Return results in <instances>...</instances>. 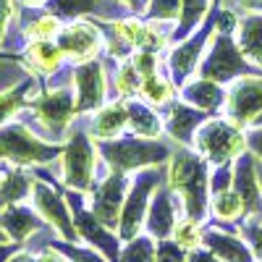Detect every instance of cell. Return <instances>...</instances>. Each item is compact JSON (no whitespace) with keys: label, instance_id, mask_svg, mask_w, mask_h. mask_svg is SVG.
Returning <instances> with one entry per match:
<instances>
[{"label":"cell","instance_id":"obj_1","mask_svg":"<svg viewBox=\"0 0 262 262\" xmlns=\"http://www.w3.org/2000/svg\"><path fill=\"white\" fill-rule=\"evenodd\" d=\"M168 189L181 200L186 217H194L202 223L210 207L207 160L181 144L168 160Z\"/></svg>","mask_w":262,"mask_h":262},{"label":"cell","instance_id":"obj_2","mask_svg":"<svg viewBox=\"0 0 262 262\" xmlns=\"http://www.w3.org/2000/svg\"><path fill=\"white\" fill-rule=\"evenodd\" d=\"M100 152H102L105 163L121 173L163 165L173 155L168 144L158 139H147V137H126V139L118 137L111 142H100Z\"/></svg>","mask_w":262,"mask_h":262},{"label":"cell","instance_id":"obj_3","mask_svg":"<svg viewBox=\"0 0 262 262\" xmlns=\"http://www.w3.org/2000/svg\"><path fill=\"white\" fill-rule=\"evenodd\" d=\"M194 149H200L207 163L226 165L247 152V131H242V126L231 123L228 118H210L196 131Z\"/></svg>","mask_w":262,"mask_h":262},{"label":"cell","instance_id":"obj_4","mask_svg":"<svg viewBox=\"0 0 262 262\" xmlns=\"http://www.w3.org/2000/svg\"><path fill=\"white\" fill-rule=\"evenodd\" d=\"M160 170L158 165H152L147 170H139L134 184L128 186V194H126V202H123V210H121V221H118V238L123 242H131L137 238L144 221H147V210H149V202H152V194L158 191L160 186Z\"/></svg>","mask_w":262,"mask_h":262},{"label":"cell","instance_id":"obj_5","mask_svg":"<svg viewBox=\"0 0 262 262\" xmlns=\"http://www.w3.org/2000/svg\"><path fill=\"white\" fill-rule=\"evenodd\" d=\"M63 155V147L37 139L24 126L11 123L0 128V160L13 165H39Z\"/></svg>","mask_w":262,"mask_h":262},{"label":"cell","instance_id":"obj_6","mask_svg":"<svg viewBox=\"0 0 262 262\" xmlns=\"http://www.w3.org/2000/svg\"><path fill=\"white\" fill-rule=\"evenodd\" d=\"M63 184L76 194L90 191L95 184V168H97V147L90 142L84 131H74L63 147Z\"/></svg>","mask_w":262,"mask_h":262},{"label":"cell","instance_id":"obj_7","mask_svg":"<svg viewBox=\"0 0 262 262\" xmlns=\"http://www.w3.org/2000/svg\"><path fill=\"white\" fill-rule=\"evenodd\" d=\"M247 69H249V60L244 58V53L238 50V45L231 39V34H215L212 48H210V53L202 63V69H200V76L223 84V81L244 76Z\"/></svg>","mask_w":262,"mask_h":262},{"label":"cell","instance_id":"obj_8","mask_svg":"<svg viewBox=\"0 0 262 262\" xmlns=\"http://www.w3.org/2000/svg\"><path fill=\"white\" fill-rule=\"evenodd\" d=\"M262 113V76H238L226 95V116L231 123L249 128Z\"/></svg>","mask_w":262,"mask_h":262},{"label":"cell","instance_id":"obj_9","mask_svg":"<svg viewBox=\"0 0 262 262\" xmlns=\"http://www.w3.org/2000/svg\"><path fill=\"white\" fill-rule=\"evenodd\" d=\"M32 196H34V207L37 212L45 217V223H50L63 242H74L79 238V228H76V221H74V212L69 210L66 200L60 196V191L50 184H42V181H34V189H32Z\"/></svg>","mask_w":262,"mask_h":262},{"label":"cell","instance_id":"obj_10","mask_svg":"<svg viewBox=\"0 0 262 262\" xmlns=\"http://www.w3.org/2000/svg\"><path fill=\"white\" fill-rule=\"evenodd\" d=\"M34 116L45 128L60 134V131L69 128L71 118L76 116L74 92L69 90V86H58V90H50L45 95H39L34 100Z\"/></svg>","mask_w":262,"mask_h":262},{"label":"cell","instance_id":"obj_11","mask_svg":"<svg viewBox=\"0 0 262 262\" xmlns=\"http://www.w3.org/2000/svg\"><path fill=\"white\" fill-rule=\"evenodd\" d=\"M126 189H128L126 173L113 170L92 194V212H95L97 221H102L107 228H118L121 210H123L126 194H128Z\"/></svg>","mask_w":262,"mask_h":262},{"label":"cell","instance_id":"obj_12","mask_svg":"<svg viewBox=\"0 0 262 262\" xmlns=\"http://www.w3.org/2000/svg\"><path fill=\"white\" fill-rule=\"evenodd\" d=\"M71 81L76 90V113H97L105 102V71L102 66L90 60L79 63L71 71Z\"/></svg>","mask_w":262,"mask_h":262},{"label":"cell","instance_id":"obj_13","mask_svg":"<svg viewBox=\"0 0 262 262\" xmlns=\"http://www.w3.org/2000/svg\"><path fill=\"white\" fill-rule=\"evenodd\" d=\"M233 189L244 200L247 217L262 221V181L257 170V158L252 152H244L233 160Z\"/></svg>","mask_w":262,"mask_h":262},{"label":"cell","instance_id":"obj_14","mask_svg":"<svg viewBox=\"0 0 262 262\" xmlns=\"http://www.w3.org/2000/svg\"><path fill=\"white\" fill-rule=\"evenodd\" d=\"M215 34V27L207 24L200 32H194L191 37H186L179 48H173L168 55V69H170V79L173 84H186L189 76L196 71V63H200V55L205 53L210 37Z\"/></svg>","mask_w":262,"mask_h":262},{"label":"cell","instance_id":"obj_15","mask_svg":"<svg viewBox=\"0 0 262 262\" xmlns=\"http://www.w3.org/2000/svg\"><path fill=\"white\" fill-rule=\"evenodd\" d=\"M71 210H74V221H76L79 236L86 238L92 247H97L111 262H118L121 249H118L116 233H111L113 228H107L102 221H97L92 210H84V207H81V196H74V194H71Z\"/></svg>","mask_w":262,"mask_h":262},{"label":"cell","instance_id":"obj_16","mask_svg":"<svg viewBox=\"0 0 262 262\" xmlns=\"http://www.w3.org/2000/svg\"><path fill=\"white\" fill-rule=\"evenodd\" d=\"M58 45L60 50L74 58L76 63H90L97 53H100V32L90 24H84V21H76V24L60 29L58 34Z\"/></svg>","mask_w":262,"mask_h":262},{"label":"cell","instance_id":"obj_17","mask_svg":"<svg viewBox=\"0 0 262 262\" xmlns=\"http://www.w3.org/2000/svg\"><path fill=\"white\" fill-rule=\"evenodd\" d=\"M176 194H173L168 186H158V191L152 194V202H149V210H147V233L152 238H163L173 236V228H176Z\"/></svg>","mask_w":262,"mask_h":262},{"label":"cell","instance_id":"obj_18","mask_svg":"<svg viewBox=\"0 0 262 262\" xmlns=\"http://www.w3.org/2000/svg\"><path fill=\"white\" fill-rule=\"evenodd\" d=\"M205 121H207V113L200 111V107H194L189 102H173L168 121H165V128L179 144L194 147V137H196V131H200V126Z\"/></svg>","mask_w":262,"mask_h":262},{"label":"cell","instance_id":"obj_19","mask_svg":"<svg viewBox=\"0 0 262 262\" xmlns=\"http://www.w3.org/2000/svg\"><path fill=\"white\" fill-rule=\"evenodd\" d=\"M42 226H45V217L39 212H32V207L11 205L6 210H0V228H3L8 233V238L16 244H24L29 236L39 233Z\"/></svg>","mask_w":262,"mask_h":262},{"label":"cell","instance_id":"obj_20","mask_svg":"<svg viewBox=\"0 0 262 262\" xmlns=\"http://www.w3.org/2000/svg\"><path fill=\"white\" fill-rule=\"evenodd\" d=\"M113 32L116 37L128 48L137 50H163L165 48V34H160L152 24H144L139 18H121L113 21Z\"/></svg>","mask_w":262,"mask_h":262},{"label":"cell","instance_id":"obj_21","mask_svg":"<svg viewBox=\"0 0 262 262\" xmlns=\"http://www.w3.org/2000/svg\"><path fill=\"white\" fill-rule=\"evenodd\" d=\"M202 244L207 249H212L223 262H257L252 254V247L247 244L244 236H236L231 231H217V228H207L202 236Z\"/></svg>","mask_w":262,"mask_h":262},{"label":"cell","instance_id":"obj_22","mask_svg":"<svg viewBox=\"0 0 262 262\" xmlns=\"http://www.w3.org/2000/svg\"><path fill=\"white\" fill-rule=\"evenodd\" d=\"M126 126H128V102L121 100V102L100 107L92 118V123H90V134L97 142H111V139L121 137V131Z\"/></svg>","mask_w":262,"mask_h":262},{"label":"cell","instance_id":"obj_23","mask_svg":"<svg viewBox=\"0 0 262 262\" xmlns=\"http://www.w3.org/2000/svg\"><path fill=\"white\" fill-rule=\"evenodd\" d=\"M226 90L217 81H212V79H205V76H200V79H194V81H189V84H184V90H181V97H184V102H189V105H194V107H200V111H205V113H215V111H221V107L226 105Z\"/></svg>","mask_w":262,"mask_h":262},{"label":"cell","instance_id":"obj_24","mask_svg":"<svg viewBox=\"0 0 262 262\" xmlns=\"http://www.w3.org/2000/svg\"><path fill=\"white\" fill-rule=\"evenodd\" d=\"M236 45L249 60V66L262 71V13H249L244 21H238Z\"/></svg>","mask_w":262,"mask_h":262},{"label":"cell","instance_id":"obj_25","mask_svg":"<svg viewBox=\"0 0 262 262\" xmlns=\"http://www.w3.org/2000/svg\"><path fill=\"white\" fill-rule=\"evenodd\" d=\"M34 189V176L21 168H8L0 170V210H6L11 205H18L21 200H27V194Z\"/></svg>","mask_w":262,"mask_h":262},{"label":"cell","instance_id":"obj_26","mask_svg":"<svg viewBox=\"0 0 262 262\" xmlns=\"http://www.w3.org/2000/svg\"><path fill=\"white\" fill-rule=\"evenodd\" d=\"M66 53L60 50V45H53L50 39H34L27 48V63L29 69L39 71V74H53L63 66Z\"/></svg>","mask_w":262,"mask_h":262},{"label":"cell","instance_id":"obj_27","mask_svg":"<svg viewBox=\"0 0 262 262\" xmlns=\"http://www.w3.org/2000/svg\"><path fill=\"white\" fill-rule=\"evenodd\" d=\"M37 92L39 90H37L34 79H24V81H18L16 86H11V90L0 92V126L8 123L29 100H34Z\"/></svg>","mask_w":262,"mask_h":262},{"label":"cell","instance_id":"obj_28","mask_svg":"<svg viewBox=\"0 0 262 262\" xmlns=\"http://www.w3.org/2000/svg\"><path fill=\"white\" fill-rule=\"evenodd\" d=\"M128 102V126L137 137H147V139H158L160 134V118L152 111L149 102H137V100H126Z\"/></svg>","mask_w":262,"mask_h":262},{"label":"cell","instance_id":"obj_29","mask_svg":"<svg viewBox=\"0 0 262 262\" xmlns=\"http://www.w3.org/2000/svg\"><path fill=\"white\" fill-rule=\"evenodd\" d=\"M210 210L221 223H236V221H242V217H247L244 200L238 196L236 189H226V191L212 194L210 196Z\"/></svg>","mask_w":262,"mask_h":262},{"label":"cell","instance_id":"obj_30","mask_svg":"<svg viewBox=\"0 0 262 262\" xmlns=\"http://www.w3.org/2000/svg\"><path fill=\"white\" fill-rule=\"evenodd\" d=\"M210 11V0H181V16L176 27V39H186L191 29H196L205 21Z\"/></svg>","mask_w":262,"mask_h":262},{"label":"cell","instance_id":"obj_31","mask_svg":"<svg viewBox=\"0 0 262 262\" xmlns=\"http://www.w3.org/2000/svg\"><path fill=\"white\" fill-rule=\"evenodd\" d=\"M158 257V247L152 236H137L126 242V247L121 249L118 262H155Z\"/></svg>","mask_w":262,"mask_h":262},{"label":"cell","instance_id":"obj_32","mask_svg":"<svg viewBox=\"0 0 262 262\" xmlns=\"http://www.w3.org/2000/svg\"><path fill=\"white\" fill-rule=\"evenodd\" d=\"M139 95H142L152 107H160V105L170 102V97H173V84L165 81V79L158 76V74H155V76H147V79H142Z\"/></svg>","mask_w":262,"mask_h":262},{"label":"cell","instance_id":"obj_33","mask_svg":"<svg viewBox=\"0 0 262 262\" xmlns=\"http://www.w3.org/2000/svg\"><path fill=\"white\" fill-rule=\"evenodd\" d=\"M142 90V74L137 71L134 60H126L118 66V74H116V92L126 100H131L137 92Z\"/></svg>","mask_w":262,"mask_h":262},{"label":"cell","instance_id":"obj_34","mask_svg":"<svg viewBox=\"0 0 262 262\" xmlns=\"http://www.w3.org/2000/svg\"><path fill=\"white\" fill-rule=\"evenodd\" d=\"M202 228H200V221H194V217H184V221L176 223L173 228V242L181 244L184 249H196L202 244Z\"/></svg>","mask_w":262,"mask_h":262},{"label":"cell","instance_id":"obj_35","mask_svg":"<svg viewBox=\"0 0 262 262\" xmlns=\"http://www.w3.org/2000/svg\"><path fill=\"white\" fill-rule=\"evenodd\" d=\"M48 8L55 16H81V13H95L97 0H50Z\"/></svg>","mask_w":262,"mask_h":262},{"label":"cell","instance_id":"obj_36","mask_svg":"<svg viewBox=\"0 0 262 262\" xmlns=\"http://www.w3.org/2000/svg\"><path fill=\"white\" fill-rule=\"evenodd\" d=\"M27 34L32 39H53L55 34H60V21L50 13V16H39L27 27Z\"/></svg>","mask_w":262,"mask_h":262},{"label":"cell","instance_id":"obj_37","mask_svg":"<svg viewBox=\"0 0 262 262\" xmlns=\"http://www.w3.org/2000/svg\"><path fill=\"white\" fill-rule=\"evenodd\" d=\"M147 11L155 21H176L181 16V0H149Z\"/></svg>","mask_w":262,"mask_h":262},{"label":"cell","instance_id":"obj_38","mask_svg":"<svg viewBox=\"0 0 262 262\" xmlns=\"http://www.w3.org/2000/svg\"><path fill=\"white\" fill-rule=\"evenodd\" d=\"M242 236L247 238V244L252 247L254 259L262 262V221H252V217H244V223H242Z\"/></svg>","mask_w":262,"mask_h":262},{"label":"cell","instance_id":"obj_39","mask_svg":"<svg viewBox=\"0 0 262 262\" xmlns=\"http://www.w3.org/2000/svg\"><path fill=\"white\" fill-rule=\"evenodd\" d=\"M53 247H55V249H60L66 257H69V262H105V259L100 257V252L74 247L71 242H53Z\"/></svg>","mask_w":262,"mask_h":262},{"label":"cell","instance_id":"obj_40","mask_svg":"<svg viewBox=\"0 0 262 262\" xmlns=\"http://www.w3.org/2000/svg\"><path fill=\"white\" fill-rule=\"evenodd\" d=\"M186 249L176 242H168V238H163V242H158V257L155 262H186Z\"/></svg>","mask_w":262,"mask_h":262},{"label":"cell","instance_id":"obj_41","mask_svg":"<svg viewBox=\"0 0 262 262\" xmlns=\"http://www.w3.org/2000/svg\"><path fill=\"white\" fill-rule=\"evenodd\" d=\"M226 189H233V165L231 163L217 165V170L210 176V194L226 191Z\"/></svg>","mask_w":262,"mask_h":262},{"label":"cell","instance_id":"obj_42","mask_svg":"<svg viewBox=\"0 0 262 262\" xmlns=\"http://www.w3.org/2000/svg\"><path fill=\"white\" fill-rule=\"evenodd\" d=\"M131 60H134V66H137V71L142 74V79L158 74V53L155 50H137V55Z\"/></svg>","mask_w":262,"mask_h":262},{"label":"cell","instance_id":"obj_43","mask_svg":"<svg viewBox=\"0 0 262 262\" xmlns=\"http://www.w3.org/2000/svg\"><path fill=\"white\" fill-rule=\"evenodd\" d=\"M215 34H236V29H238V18H236V13L231 11V8H221L215 13Z\"/></svg>","mask_w":262,"mask_h":262},{"label":"cell","instance_id":"obj_44","mask_svg":"<svg viewBox=\"0 0 262 262\" xmlns=\"http://www.w3.org/2000/svg\"><path fill=\"white\" fill-rule=\"evenodd\" d=\"M247 149L262 163V128L252 126V128L247 131Z\"/></svg>","mask_w":262,"mask_h":262},{"label":"cell","instance_id":"obj_45","mask_svg":"<svg viewBox=\"0 0 262 262\" xmlns=\"http://www.w3.org/2000/svg\"><path fill=\"white\" fill-rule=\"evenodd\" d=\"M186 262H223L221 257H217L212 249H200V247H196V249H189V254H186Z\"/></svg>","mask_w":262,"mask_h":262},{"label":"cell","instance_id":"obj_46","mask_svg":"<svg viewBox=\"0 0 262 262\" xmlns=\"http://www.w3.org/2000/svg\"><path fill=\"white\" fill-rule=\"evenodd\" d=\"M228 3L244 13H262V0H228Z\"/></svg>","mask_w":262,"mask_h":262},{"label":"cell","instance_id":"obj_47","mask_svg":"<svg viewBox=\"0 0 262 262\" xmlns=\"http://www.w3.org/2000/svg\"><path fill=\"white\" fill-rule=\"evenodd\" d=\"M66 259H69V257H63V252H60V249H55L53 244H50L45 252H42V254L37 257V262H66Z\"/></svg>","mask_w":262,"mask_h":262},{"label":"cell","instance_id":"obj_48","mask_svg":"<svg viewBox=\"0 0 262 262\" xmlns=\"http://www.w3.org/2000/svg\"><path fill=\"white\" fill-rule=\"evenodd\" d=\"M16 252H18V244L16 242H3V244H0V262H8Z\"/></svg>","mask_w":262,"mask_h":262},{"label":"cell","instance_id":"obj_49","mask_svg":"<svg viewBox=\"0 0 262 262\" xmlns=\"http://www.w3.org/2000/svg\"><path fill=\"white\" fill-rule=\"evenodd\" d=\"M121 3H126L134 13H144L149 8V0H121Z\"/></svg>","mask_w":262,"mask_h":262},{"label":"cell","instance_id":"obj_50","mask_svg":"<svg viewBox=\"0 0 262 262\" xmlns=\"http://www.w3.org/2000/svg\"><path fill=\"white\" fill-rule=\"evenodd\" d=\"M8 16H11V3L0 0V34H3V27L8 24Z\"/></svg>","mask_w":262,"mask_h":262},{"label":"cell","instance_id":"obj_51","mask_svg":"<svg viewBox=\"0 0 262 262\" xmlns=\"http://www.w3.org/2000/svg\"><path fill=\"white\" fill-rule=\"evenodd\" d=\"M8 262H37V259L32 257V252H21V249H18V252H16V254H13Z\"/></svg>","mask_w":262,"mask_h":262},{"label":"cell","instance_id":"obj_52","mask_svg":"<svg viewBox=\"0 0 262 262\" xmlns=\"http://www.w3.org/2000/svg\"><path fill=\"white\" fill-rule=\"evenodd\" d=\"M3 242H11V238H8V233L3 228H0V244H3Z\"/></svg>","mask_w":262,"mask_h":262},{"label":"cell","instance_id":"obj_53","mask_svg":"<svg viewBox=\"0 0 262 262\" xmlns=\"http://www.w3.org/2000/svg\"><path fill=\"white\" fill-rule=\"evenodd\" d=\"M252 126H257V128H262V113H259V116H257V121H254V123H252ZM252 126H249V128H252Z\"/></svg>","mask_w":262,"mask_h":262},{"label":"cell","instance_id":"obj_54","mask_svg":"<svg viewBox=\"0 0 262 262\" xmlns=\"http://www.w3.org/2000/svg\"><path fill=\"white\" fill-rule=\"evenodd\" d=\"M21 3H29V0H21Z\"/></svg>","mask_w":262,"mask_h":262}]
</instances>
